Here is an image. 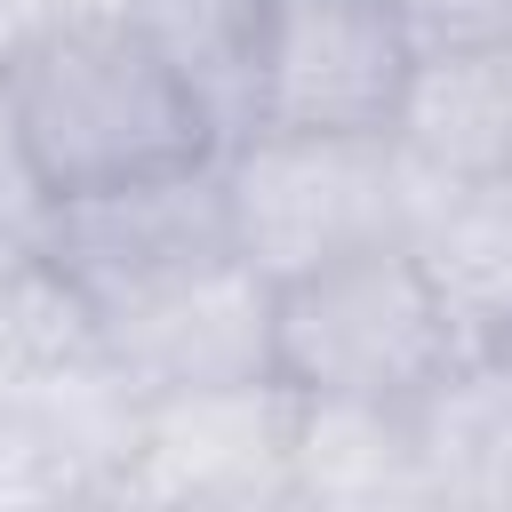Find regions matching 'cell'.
I'll return each instance as SVG.
<instances>
[{
	"instance_id": "6da1fadb",
	"label": "cell",
	"mask_w": 512,
	"mask_h": 512,
	"mask_svg": "<svg viewBox=\"0 0 512 512\" xmlns=\"http://www.w3.org/2000/svg\"><path fill=\"white\" fill-rule=\"evenodd\" d=\"M0 80H8L24 144L48 176V200L224 152V128H216L208 96L120 8L40 32Z\"/></svg>"
},
{
	"instance_id": "7a4b0ae2",
	"label": "cell",
	"mask_w": 512,
	"mask_h": 512,
	"mask_svg": "<svg viewBox=\"0 0 512 512\" xmlns=\"http://www.w3.org/2000/svg\"><path fill=\"white\" fill-rule=\"evenodd\" d=\"M456 360H472V336L408 240L280 280L272 368L312 400H424Z\"/></svg>"
},
{
	"instance_id": "3957f363",
	"label": "cell",
	"mask_w": 512,
	"mask_h": 512,
	"mask_svg": "<svg viewBox=\"0 0 512 512\" xmlns=\"http://www.w3.org/2000/svg\"><path fill=\"white\" fill-rule=\"evenodd\" d=\"M224 208L232 248L272 288L360 248L408 240L416 184L392 136H336V128H248L224 152Z\"/></svg>"
},
{
	"instance_id": "277c9868",
	"label": "cell",
	"mask_w": 512,
	"mask_h": 512,
	"mask_svg": "<svg viewBox=\"0 0 512 512\" xmlns=\"http://www.w3.org/2000/svg\"><path fill=\"white\" fill-rule=\"evenodd\" d=\"M40 248L56 256V272L88 304V320H112V312L240 256L232 208H224V160L208 152V160H184L160 176L64 192V200H48Z\"/></svg>"
},
{
	"instance_id": "5b68a950",
	"label": "cell",
	"mask_w": 512,
	"mask_h": 512,
	"mask_svg": "<svg viewBox=\"0 0 512 512\" xmlns=\"http://www.w3.org/2000/svg\"><path fill=\"white\" fill-rule=\"evenodd\" d=\"M416 56L424 48L400 0H272L256 80H248V128L384 136Z\"/></svg>"
},
{
	"instance_id": "8992f818",
	"label": "cell",
	"mask_w": 512,
	"mask_h": 512,
	"mask_svg": "<svg viewBox=\"0 0 512 512\" xmlns=\"http://www.w3.org/2000/svg\"><path fill=\"white\" fill-rule=\"evenodd\" d=\"M288 464H296V384L248 376V384L152 392L120 504L288 512L296 504L288 496Z\"/></svg>"
},
{
	"instance_id": "52a82bcc",
	"label": "cell",
	"mask_w": 512,
	"mask_h": 512,
	"mask_svg": "<svg viewBox=\"0 0 512 512\" xmlns=\"http://www.w3.org/2000/svg\"><path fill=\"white\" fill-rule=\"evenodd\" d=\"M272 312L280 288L224 256L112 320H96V344L144 384V392H200V384H248V376H280L272 368Z\"/></svg>"
},
{
	"instance_id": "ba28073f",
	"label": "cell",
	"mask_w": 512,
	"mask_h": 512,
	"mask_svg": "<svg viewBox=\"0 0 512 512\" xmlns=\"http://www.w3.org/2000/svg\"><path fill=\"white\" fill-rule=\"evenodd\" d=\"M384 136L416 192L512 184V40L424 48Z\"/></svg>"
},
{
	"instance_id": "9c48e42d",
	"label": "cell",
	"mask_w": 512,
	"mask_h": 512,
	"mask_svg": "<svg viewBox=\"0 0 512 512\" xmlns=\"http://www.w3.org/2000/svg\"><path fill=\"white\" fill-rule=\"evenodd\" d=\"M296 512H432V456L416 400H312L296 392Z\"/></svg>"
},
{
	"instance_id": "30bf717a",
	"label": "cell",
	"mask_w": 512,
	"mask_h": 512,
	"mask_svg": "<svg viewBox=\"0 0 512 512\" xmlns=\"http://www.w3.org/2000/svg\"><path fill=\"white\" fill-rule=\"evenodd\" d=\"M408 248L448 296L472 352H488L512 328V184H448L416 192Z\"/></svg>"
},
{
	"instance_id": "8fae6325",
	"label": "cell",
	"mask_w": 512,
	"mask_h": 512,
	"mask_svg": "<svg viewBox=\"0 0 512 512\" xmlns=\"http://www.w3.org/2000/svg\"><path fill=\"white\" fill-rule=\"evenodd\" d=\"M432 512H512V360L472 352L424 400Z\"/></svg>"
},
{
	"instance_id": "7c38bea8",
	"label": "cell",
	"mask_w": 512,
	"mask_h": 512,
	"mask_svg": "<svg viewBox=\"0 0 512 512\" xmlns=\"http://www.w3.org/2000/svg\"><path fill=\"white\" fill-rule=\"evenodd\" d=\"M120 16L208 96V112L232 144L248 128V80H256L272 0H120Z\"/></svg>"
},
{
	"instance_id": "4fadbf2b",
	"label": "cell",
	"mask_w": 512,
	"mask_h": 512,
	"mask_svg": "<svg viewBox=\"0 0 512 512\" xmlns=\"http://www.w3.org/2000/svg\"><path fill=\"white\" fill-rule=\"evenodd\" d=\"M96 336L88 304L32 232H0V384H24Z\"/></svg>"
},
{
	"instance_id": "5bb4252c",
	"label": "cell",
	"mask_w": 512,
	"mask_h": 512,
	"mask_svg": "<svg viewBox=\"0 0 512 512\" xmlns=\"http://www.w3.org/2000/svg\"><path fill=\"white\" fill-rule=\"evenodd\" d=\"M32 504H72V488H64V464L48 456L24 392L0 384V512H32Z\"/></svg>"
},
{
	"instance_id": "9a60e30c",
	"label": "cell",
	"mask_w": 512,
	"mask_h": 512,
	"mask_svg": "<svg viewBox=\"0 0 512 512\" xmlns=\"http://www.w3.org/2000/svg\"><path fill=\"white\" fill-rule=\"evenodd\" d=\"M40 224H48V176H40L32 144H24V120L8 104V80H0V232H32L40 240Z\"/></svg>"
},
{
	"instance_id": "2e32d148",
	"label": "cell",
	"mask_w": 512,
	"mask_h": 512,
	"mask_svg": "<svg viewBox=\"0 0 512 512\" xmlns=\"http://www.w3.org/2000/svg\"><path fill=\"white\" fill-rule=\"evenodd\" d=\"M416 48H472V40H512V0H400Z\"/></svg>"
},
{
	"instance_id": "e0dca14e",
	"label": "cell",
	"mask_w": 512,
	"mask_h": 512,
	"mask_svg": "<svg viewBox=\"0 0 512 512\" xmlns=\"http://www.w3.org/2000/svg\"><path fill=\"white\" fill-rule=\"evenodd\" d=\"M56 24H64L56 0H0V72H8L40 32H56Z\"/></svg>"
},
{
	"instance_id": "ac0fdd59",
	"label": "cell",
	"mask_w": 512,
	"mask_h": 512,
	"mask_svg": "<svg viewBox=\"0 0 512 512\" xmlns=\"http://www.w3.org/2000/svg\"><path fill=\"white\" fill-rule=\"evenodd\" d=\"M488 352H504V360H512V328H504V336H496V344H488Z\"/></svg>"
}]
</instances>
